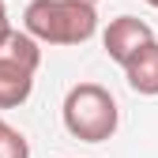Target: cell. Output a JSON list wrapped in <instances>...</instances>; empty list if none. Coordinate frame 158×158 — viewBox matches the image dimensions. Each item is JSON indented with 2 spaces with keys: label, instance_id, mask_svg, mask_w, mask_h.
<instances>
[{
  "label": "cell",
  "instance_id": "obj_6",
  "mask_svg": "<svg viewBox=\"0 0 158 158\" xmlns=\"http://www.w3.org/2000/svg\"><path fill=\"white\" fill-rule=\"evenodd\" d=\"M30 90H34V72L0 60V109L23 106L27 98H30Z\"/></svg>",
  "mask_w": 158,
  "mask_h": 158
},
{
  "label": "cell",
  "instance_id": "obj_8",
  "mask_svg": "<svg viewBox=\"0 0 158 158\" xmlns=\"http://www.w3.org/2000/svg\"><path fill=\"white\" fill-rule=\"evenodd\" d=\"M8 34H11V19H8V4L0 0V42H4Z\"/></svg>",
  "mask_w": 158,
  "mask_h": 158
},
{
  "label": "cell",
  "instance_id": "obj_1",
  "mask_svg": "<svg viewBox=\"0 0 158 158\" xmlns=\"http://www.w3.org/2000/svg\"><path fill=\"white\" fill-rule=\"evenodd\" d=\"M23 30H30L42 45H83L98 30V11L83 0H30Z\"/></svg>",
  "mask_w": 158,
  "mask_h": 158
},
{
  "label": "cell",
  "instance_id": "obj_10",
  "mask_svg": "<svg viewBox=\"0 0 158 158\" xmlns=\"http://www.w3.org/2000/svg\"><path fill=\"white\" fill-rule=\"evenodd\" d=\"M83 4H98V0H83Z\"/></svg>",
  "mask_w": 158,
  "mask_h": 158
},
{
  "label": "cell",
  "instance_id": "obj_5",
  "mask_svg": "<svg viewBox=\"0 0 158 158\" xmlns=\"http://www.w3.org/2000/svg\"><path fill=\"white\" fill-rule=\"evenodd\" d=\"M0 60L19 64L27 72H38L42 68V42H38L30 30H11L4 42H0Z\"/></svg>",
  "mask_w": 158,
  "mask_h": 158
},
{
  "label": "cell",
  "instance_id": "obj_7",
  "mask_svg": "<svg viewBox=\"0 0 158 158\" xmlns=\"http://www.w3.org/2000/svg\"><path fill=\"white\" fill-rule=\"evenodd\" d=\"M0 158H30V143H27V135L11 128L4 117H0Z\"/></svg>",
  "mask_w": 158,
  "mask_h": 158
},
{
  "label": "cell",
  "instance_id": "obj_3",
  "mask_svg": "<svg viewBox=\"0 0 158 158\" xmlns=\"http://www.w3.org/2000/svg\"><path fill=\"white\" fill-rule=\"evenodd\" d=\"M147 42H154V30H151V23H143V19H135V15H117L113 23L106 27V34H102L106 56L117 60L121 68H124Z\"/></svg>",
  "mask_w": 158,
  "mask_h": 158
},
{
  "label": "cell",
  "instance_id": "obj_9",
  "mask_svg": "<svg viewBox=\"0 0 158 158\" xmlns=\"http://www.w3.org/2000/svg\"><path fill=\"white\" fill-rule=\"evenodd\" d=\"M147 4H151V8H158V0H147Z\"/></svg>",
  "mask_w": 158,
  "mask_h": 158
},
{
  "label": "cell",
  "instance_id": "obj_4",
  "mask_svg": "<svg viewBox=\"0 0 158 158\" xmlns=\"http://www.w3.org/2000/svg\"><path fill=\"white\" fill-rule=\"evenodd\" d=\"M124 79L135 94H158V42H147L124 64Z\"/></svg>",
  "mask_w": 158,
  "mask_h": 158
},
{
  "label": "cell",
  "instance_id": "obj_2",
  "mask_svg": "<svg viewBox=\"0 0 158 158\" xmlns=\"http://www.w3.org/2000/svg\"><path fill=\"white\" fill-rule=\"evenodd\" d=\"M60 117H64L68 135L79 143H106V139H113L117 124H121L117 98L102 83H75L64 94Z\"/></svg>",
  "mask_w": 158,
  "mask_h": 158
}]
</instances>
